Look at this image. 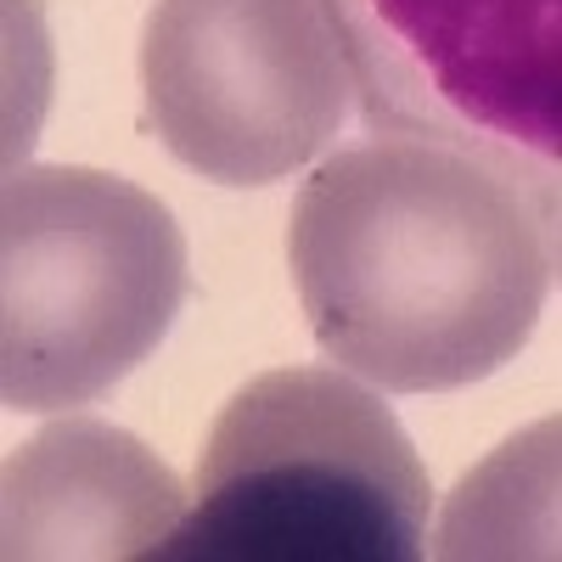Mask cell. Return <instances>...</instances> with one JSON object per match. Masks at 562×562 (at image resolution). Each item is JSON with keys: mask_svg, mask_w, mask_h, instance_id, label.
I'll use <instances>...</instances> for the list:
<instances>
[{"mask_svg": "<svg viewBox=\"0 0 562 562\" xmlns=\"http://www.w3.org/2000/svg\"><path fill=\"white\" fill-rule=\"evenodd\" d=\"M140 97L186 169L270 186L338 140L355 74L326 0H158L140 29Z\"/></svg>", "mask_w": 562, "mask_h": 562, "instance_id": "obj_5", "label": "cell"}, {"mask_svg": "<svg viewBox=\"0 0 562 562\" xmlns=\"http://www.w3.org/2000/svg\"><path fill=\"white\" fill-rule=\"evenodd\" d=\"M546 231L484 158L383 130L299 186L288 265L326 360L389 394H450L529 344L557 270Z\"/></svg>", "mask_w": 562, "mask_h": 562, "instance_id": "obj_1", "label": "cell"}, {"mask_svg": "<svg viewBox=\"0 0 562 562\" xmlns=\"http://www.w3.org/2000/svg\"><path fill=\"white\" fill-rule=\"evenodd\" d=\"M551 265L562 270V198H557V209H551Z\"/></svg>", "mask_w": 562, "mask_h": 562, "instance_id": "obj_8", "label": "cell"}, {"mask_svg": "<svg viewBox=\"0 0 562 562\" xmlns=\"http://www.w3.org/2000/svg\"><path fill=\"white\" fill-rule=\"evenodd\" d=\"M192 495L135 434L102 416H63L0 467V551L12 562L164 557Z\"/></svg>", "mask_w": 562, "mask_h": 562, "instance_id": "obj_6", "label": "cell"}, {"mask_svg": "<svg viewBox=\"0 0 562 562\" xmlns=\"http://www.w3.org/2000/svg\"><path fill=\"white\" fill-rule=\"evenodd\" d=\"M371 135H428L562 198V0H326Z\"/></svg>", "mask_w": 562, "mask_h": 562, "instance_id": "obj_4", "label": "cell"}, {"mask_svg": "<svg viewBox=\"0 0 562 562\" xmlns=\"http://www.w3.org/2000/svg\"><path fill=\"white\" fill-rule=\"evenodd\" d=\"M192 270L175 214L124 175L23 164L0 192V400L74 411L147 360Z\"/></svg>", "mask_w": 562, "mask_h": 562, "instance_id": "obj_3", "label": "cell"}, {"mask_svg": "<svg viewBox=\"0 0 562 562\" xmlns=\"http://www.w3.org/2000/svg\"><path fill=\"white\" fill-rule=\"evenodd\" d=\"M428 473L383 394L344 366H281L225 400L169 562H411Z\"/></svg>", "mask_w": 562, "mask_h": 562, "instance_id": "obj_2", "label": "cell"}, {"mask_svg": "<svg viewBox=\"0 0 562 562\" xmlns=\"http://www.w3.org/2000/svg\"><path fill=\"white\" fill-rule=\"evenodd\" d=\"M439 562H562V411L461 473L428 535Z\"/></svg>", "mask_w": 562, "mask_h": 562, "instance_id": "obj_7", "label": "cell"}]
</instances>
